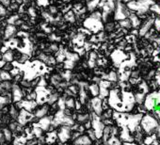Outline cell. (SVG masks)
<instances>
[{
	"mask_svg": "<svg viewBox=\"0 0 160 145\" xmlns=\"http://www.w3.org/2000/svg\"><path fill=\"white\" fill-rule=\"evenodd\" d=\"M145 96H146V94H145L143 92L138 90V91L134 93V97H135V102H136V104H138V105L143 104L144 99H145Z\"/></svg>",
	"mask_w": 160,
	"mask_h": 145,
	"instance_id": "cell-11",
	"label": "cell"
},
{
	"mask_svg": "<svg viewBox=\"0 0 160 145\" xmlns=\"http://www.w3.org/2000/svg\"><path fill=\"white\" fill-rule=\"evenodd\" d=\"M143 106H144V108H146L147 111H152V110H153L155 108L156 102H155V99H154V97L152 96V94L151 92L146 94L144 102H143Z\"/></svg>",
	"mask_w": 160,
	"mask_h": 145,
	"instance_id": "cell-4",
	"label": "cell"
},
{
	"mask_svg": "<svg viewBox=\"0 0 160 145\" xmlns=\"http://www.w3.org/2000/svg\"><path fill=\"white\" fill-rule=\"evenodd\" d=\"M75 98L73 96H68L65 99V108H69L71 110H74L75 108Z\"/></svg>",
	"mask_w": 160,
	"mask_h": 145,
	"instance_id": "cell-10",
	"label": "cell"
},
{
	"mask_svg": "<svg viewBox=\"0 0 160 145\" xmlns=\"http://www.w3.org/2000/svg\"><path fill=\"white\" fill-rule=\"evenodd\" d=\"M117 22H118L120 28H124V29H127V30H129V29L132 28L131 21H130V19L128 17L127 18H124V19H122V20H119Z\"/></svg>",
	"mask_w": 160,
	"mask_h": 145,
	"instance_id": "cell-12",
	"label": "cell"
},
{
	"mask_svg": "<svg viewBox=\"0 0 160 145\" xmlns=\"http://www.w3.org/2000/svg\"><path fill=\"white\" fill-rule=\"evenodd\" d=\"M73 144H92V140L89 138V136L84 133V134H80L75 139L72 141Z\"/></svg>",
	"mask_w": 160,
	"mask_h": 145,
	"instance_id": "cell-5",
	"label": "cell"
},
{
	"mask_svg": "<svg viewBox=\"0 0 160 145\" xmlns=\"http://www.w3.org/2000/svg\"><path fill=\"white\" fill-rule=\"evenodd\" d=\"M139 124L142 128V131L145 134L151 135V134L156 132V129L159 124V121L157 119H155L152 114L144 113L140 119Z\"/></svg>",
	"mask_w": 160,
	"mask_h": 145,
	"instance_id": "cell-2",
	"label": "cell"
},
{
	"mask_svg": "<svg viewBox=\"0 0 160 145\" xmlns=\"http://www.w3.org/2000/svg\"><path fill=\"white\" fill-rule=\"evenodd\" d=\"M155 0H130L127 1L126 7L132 12H135L138 16L147 14L149 12V8Z\"/></svg>",
	"mask_w": 160,
	"mask_h": 145,
	"instance_id": "cell-1",
	"label": "cell"
},
{
	"mask_svg": "<svg viewBox=\"0 0 160 145\" xmlns=\"http://www.w3.org/2000/svg\"><path fill=\"white\" fill-rule=\"evenodd\" d=\"M2 58V53H1V51H0V59Z\"/></svg>",
	"mask_w": 160,
	"mask_h": 145,
	"instance_id": "cell-18",
	"label": "cell"
},
{
	"mask_svg": "<svg viewBox=\"0 0 160 145\" xmlns=\"http://www.w3.org/2000/svg\"><path fill=\"white\" fill-rule=\"evenodd\" d=\"M128 18H129V19H130V21H131L132 28L138 29V28H139V27L141 26V23H142L141 19H140V18H139V17H138L135 12H131V13L129 14Z\"/></svg>",
	"mask_w": 160,
	"mask_h": 145,
	"instance_id": "cell-6",
	"label": "cell"
},
{
	"mask_svg": "<svg viewBox=\"0 0 160 145\" xmlns=\"http://www.w3.org/2000/svg\"><path fill=\"white\" fill-rule=\"evenodd\" d=\"M2 59L5 60L6 62H12V61H14V57H13L12 48H9L7 51H5V52L2 54Z\"/></svg>",
	"mask_w": 160,
	"mask_h": 145,
	"instance_id": "cell-9",
	"label": "cell"
},
{
	"mask_svg": "<svg viewBox=\"0 0 160 145\" xmlns=\"http://www.w3.org/2000/svg\"><path fill=\"white\" fill-rule=\"evenodd\" d=\"M2 133H3V135H4L6 143H13V140H14L13 133H12L7 126H5V127L2 128Z\"/></svg>",
	"mask_w": 160,
	"mask_h": 145,
	"instance_id": "cell-8",
	"label": "cell"
},
{
	"mask_svg": "<svg viewBox=\"0 0 160 145\" xmlns=\"http://www.w3.org/2000/svg\"><path fill=\"white\" fill-rule=\"evenodd\" d=\"M155 72H156L155 70H151V71L148 72V75H147V79H148V80L152 79V78H154V76H155Z\"/></svg>",
	"mask_w": 160,
	"mask_h": 145,
	"instance_id": "cell-17",
	"label": "cell"
},
{
	"mask_svg": "<svg viewBox=\"0 0 160 145\" xmlns=\"http://www.w3.org/2000/svg\"><path fill=\"white\" fill-rule=\"evenodd\" d=\"M152 94V96L154 97L155 99V102H156V106H160V90L158 91H153L152 92H151Z\"/></svg>",
	"mask_w": 160,
	"mask_h": 145,
	"instance_id": "cell-16",
	"label": "cell"
},
{
	"mask_svg": "<svg viewBox=\"0 0 160 145\" xmlns=\"http://www.w3.org/2000/svg\"><path fill=\"white\" fill-rule=\"evenodd\" d=\"M18 32V28L15 27L14 25H10L8 24L4 29H3V42H8L12 39H13Z\"/></svg>",
	"mask_w": 160,
	"mask_h": 145,
	"instance_id": "cell-3",
	"label": "cell"
},
{
	"mask_svg": "<svg viewBox=\"0 0 160 145\" xmlns=\"http://www.w3.org/2000/svg\"><path fill=\"white\" fill-rule=\"evenodd\" d=\"M137 86H138V90L143 92L145 94H147V93L150 92V85L145 80H141Z\"/></svg>",
	"mask_w": 160,
	"mask_h": 145,
	"instance_id": "cell-13",
	"label": "cell"
},
{
	"mask_svg": "<svg viewBox=\"0 0 160 145\" xmlns=\"http://www.w3.org/2000/svg\"><path fill=\"white\" fill-rule=\"evenodd\" d=\"M152 26L154 27V29L156 31H160V16L159 15H156V17L153 18V24Z\"/></svg>",
	"mask_w": 160,
	"mask_h": 145,
	"instance_id": "cell-15",
	"label": "cell"
},
{
	"mask_svg": "<svg viewBox=\"0 0 160 145\" xmlns=\"http://www.w3.org/2000/svg\"><path fill=\"white\" fill-rule=\"evenodd\" d=\"M122 1H123V2H124V3H126V2H127V1H130V0H122Z\"/></svg>",
	"mask_w": 160,
	"mask_h": 145,
	"instance_id": "cell-19",
	"label": "cell"
},
{
	"mask_svg": "<svg viewBox=\"0 0 160 145\" xmlns=\"http://www.w3.org/2000/svg\"><path fill=\"white\" fill-rule=\"evenodd\" d=\"M99 91H100V86L98 83H94V82H90V85L88 87V92L92 97H96L99 95Z\"/></svg>",
	"mask_w": 160,
	"mask_h": 145,
	"instance_id": "cell-7",
	"label": "cell"
},
{
	"mask_svg": "<svg viewBox=\"0 0 160 145\" xmlns=\"http://www.w3.org/2000/svg\"><path fill=\"white\" fill-rule=\"evenodd\" d=\"M149 12H151L152 13H153L155 15L160 16V4L155 3V2L153 4H152L149 8Z\"/></svg>",
	"mask_w": 160,
	"mask_h": 145,
	"instance_id": "cell-14",
	"label": "cell"
}]
</instances>
